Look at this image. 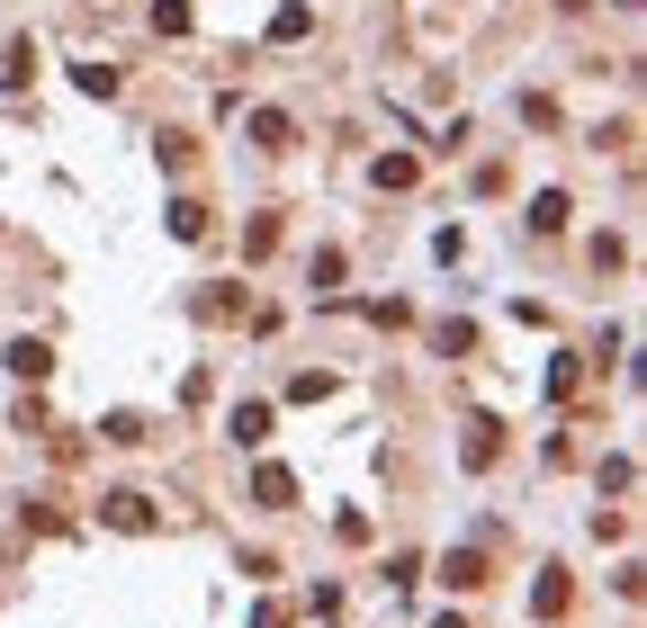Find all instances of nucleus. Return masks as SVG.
I'll return each mask as SVG.
<instances>
[{"instance_id":"obj_10","label":"nucleus","mask_w":647,"mask_h":628,"mask_svg":"<svg viewBox=\"0 0 647 628\" xmlns=\"http://www.w3.org/2000/svg\"><path fill=\"white\" fill-rule=\"evenodd\" d=\"M225 432H234L243 449H262V440H271V404H234V423H225Z\"/></svg>"},{"instance_id":"obj_3","label":"nucleus","mask_w":647,"mask_h":628,"mask_svg":"<svg viewBox=\"0 0 647 628\" xmlns=\"http://www.w3.org/2000/svg\"><path fill=\"white\" fill-rule=\"evenodd\" d=\"M10 377H19V386H45V377H54V351H45L36 332H19V341H10Z\"/></svg>"},{"instance_id":"obj_1","label":"nucleus","mask_w":647,"mask_h":628,"mask_svg":"<svg viewBox=\"0 0 647 628\" xmlns=\"http://www.w3.org/2000/svg\"><path fill=\"white\" fill-rule=\"evenodd\" d=\"M99 521H108V530H126V539H145V530H162V512H153V494H136V485H117V494H99Z\"/></svg>"},{"instance_id":"obj_12","label":"nucleus","mask_w":647,"mask_h":628,"mask_svg":"<svg viewBox=\"0 0 647 628\" xmlns=\"http://www.w3.org/2000/svg\"><path fill=\"white\" fill-rule=\"evenodd\" d=\"M369 180H378V189H414V180H423V162H414V153H378V171H369Z\"/></svg>"},{"instance_id":"obj_9","label":"nucleus","mask_w":647,"mask_h":628,"mask_svg":"<svg viewBox=\"0 0 647 628\" xmlns=\"http://www.w3.org/2000/svg\"><path fill=\"white\" fill-rule=\"evenodd\" d=\"M566 216H575L566 189H540V198H531V234H566Z\"/></svg>"},{"instance_id":"obj_11","label":"nucleus","mask_w":647,"mask_h":628,"mask_svg":"<svg viewBox=\"0 0 647 628\" xmlns=\"http://www.w3.org/2000/svg\"><path fill=\"white\" fill-rule=\"evenodd\" d=\"M73 82H82L91 99H117V91H126V73H117V63H73Z\"/></svg>"},{"instance_id":"obj_17","label":"nucleus","mask_w":647,"mask_h":628,"mask_svg":"<svg viewBox=\"0 0 647 628\" xmlns=\"http://www.w3.org/2000/svg\"><path fill=\"white\" fill-rule=\"evenodd\" d=\"M360 315H369V323H386V332H396V323H414V306H405V297H369Z\"/></svg>"},{"instance_id":"obj_20","label":"nucleus","mask_w":647,"mask_h":628,"mask_svg":"<svg viewBox=\"0 0 647 628\" xmlns=\"http://www.w3.org/2000/svg\"><path fill=\"white\" fill-rule=\"evenodd\" d=\"M252 628H288V610H279V602H262V610H252Z\"/></svg>"},{"instance_id":"obj_16","label":"nucleus","mask_w":647,"mask_h":628,"mask_svg":"<svg viewBox=\"0 0 647 628\" xmlns=\"http://www.w3.org/2000/svg\"><path fill=\"white\" fill-rule=\"evenodd\" d=\"M199 315H208V323H234V315H243V288H208Z\"/></svg>"},{"instance_id":"obj_14","label":"nucleus","mask_w":647,"mask_h":628,"mask_svg":"<svg viewBox=\"0 0 647 628\" xmlns=\"http://www.w3.org/2000/svg\"><path fill=\"white\" fill-rule=\"evenodd\" d=\"M306 28H315V10H306V0H288V10H279V19H271V45H297V36H306Z\"/></svg>"},{"instance_id":"obj_21","label":"nucleus","mask_w":647,"mask_h":628,"mask_svg":"<svg viewBox=\"0 0 647 628\" xmlns=\"http://www.w3.org/2000/svg\"><path fill=\"white\" fill-rule=\"evenodd\" d=\"M432 628H468V619H459V610H449V619H432Z\"/></svg>"},{"instance_id":"obj_7","label":"nucleus","mask_w":647,"mask_h":628,"mask_svg":"<svg viewBox=\"0 0 647 628\" xmlns=\"http://www.w3.org/2000/svg\"><path fill=\"white\" fill-rule=\"evenodd\" d=\"M171 234H180V243H208V234H216L208 198H171Z\"/></svg>"},{"instance_id":"obj_6","label":"nucleus","mask_w":647,"mask_h":628,"mask_svg":"<svg viewBox=\"0 0 647 628\" xmlns=\"http://www.w3.org/2000/svg\"><path fill=\"white\" fill-rule=\"evenodd\" d=\"M252 503H262V512H288V503H297V476H288V467H252Z\"/></svg>"},{"instance_id":"obj_19","label":"nucleus","mask_w":647,"mask_h":628,"mask_svg":"<svg viewBox=\"0 0 647 628\" xmlns=\"http://www.w3.org/2000/svg\"><path fill=\"white\" fill-rule=\"evenodd\" d=\"M288 395H297V404H324V395H333V377H324V369H306V377H288Z\"/></svg>"},{"instance_id":"obj_5","label":"nucleus","mask_w":647,"mask_h":628,"mask_svg":"<svg viewBox=\"0 0 647 628\" xmlns=\"http://www.w3.org/2000/svg\"><path fill=\"white\" fill-rule=\"evenodd\" d=\"M252 145H262V153H288V145H297V117H288V108H252Z\"/></svg>"},{"instance_id":"obj_4","label":"nucleus","mask_w":647,"mask_h":628,"mask_svg":"<svg viewBox=\"0 0 647 628\" xmlns=\"http://www.w3.org/2000/svg\"><path fill=\"white\" fill-rule=\"evenodd\" d=\"M459 458H468V467H495V458H503V423H495V413H468V440H459Z\"/></svg>"},{"instance_id":"obj_8","label":"nucleus","mask_w":647,"mask_h":628,"mask_svg":"<svg viewBox=\"0 0 647 628\" xmlns=\"http://www.w3.org/2000/svg\"><path fill=\"white\" fill-rule=\"evenodd\" d=\"M566 602H575L566 566H540V593H531V610H540V619H566Z\"/></svg>"},{"instance_id":"obj_13","label":"nucleus","mask_w":647,"mask_h":628,"mask_svg":"<svg viewBox=\"0 0 647 628\" xmlns=\"http://www.w3.org/2000/svg\"><path fill=\"white\" fill-rule=\"evenodd\" d=\"M99 440H108V449H145V440H153V432H145V423H136V413H108V423H99Z\"/></svg>"},{"instance_id":"obj_2","label":"nucleus","mask_w":647,"mask_h":628,"mask_svg":"<svg viewBox=\"0 0 647 628\" xmlns=\"http://www.w3.org/2000/svg\"><path fill=\"white\" fill-rule=\"evenodd\" d=\"M441 584H449V593H486V584H495L486 547H449V556H441Z\"/></svg>"},{"instance_id":"obj_15","label":"nucleus","mask_w":647,"mask_h":628,"mask_svg":"<svg viewBox=\"0 0 647 628\" xmlns=\"http://www.w3.org/2000/svg\"><path fill=\"white\" fill-rule=\"evenodd\" d=\"M271 243H279V216H252L243 225V260H271Z\"/></svg>"},{"instance_id":"obj_18","label":"nucleus","mask_w":647,"mask_h":628,"mask_svg":"<svg viewBox=\"0 0 647 628\" xmlns=\"http://www.w3.org/2000/svg\"><path fill=\"white\" fill-rule=\"evenodd\" d=\"M153 28L162 36H189V0H153Z\"/></svg>"}]
</instances>
